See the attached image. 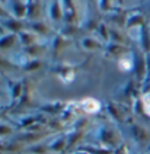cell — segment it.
<instances>
[]
</instances>
